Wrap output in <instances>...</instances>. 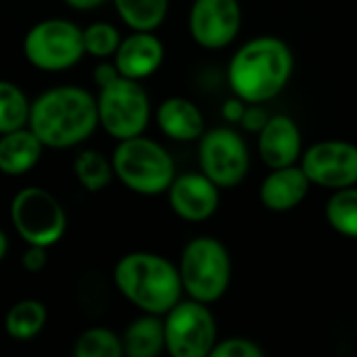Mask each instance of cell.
<instances>
[{
	"label": "cell",
	"mask_w": 357,
	"mask_h": 357,
	"mask_svg": "<svg viewBox=\"0 0 357 357\" xmlns=\"http://www.w3.org/2000/svg\"><path fill=\"white\" fill-rule=\"evenodd\" d=\"M27 126L46 149H73L98 128L96 96L73 84L48 88L33 98Z\"/></svg>",
	"instance_id": "obj_1"
},
{
	"label": "cell",
	"mask_w": 357,
	"mask_h": 357,
	"mask_svg": "<svg viewBox=\"0 0 357 357\" xmlns=\"http://www.w3.org/2000/svg\"><path fill=\"white\" fill-rule=\"evenodd\" d=\"M295 56L291 46L276 36H257L245 42L228 65V84L247 105L276 98L293 77Z\"/></svg>",
	"instance_id": "obj_2"
},
{
	"label": "cell",
	"mask_w": 357,
	"mask_h": 357,
	"mask_svg": "<svg viewBox=\"0 0 357 357\" xmlns=\"http://www.w3.org/2000/svg\"><path fill=\"white\" fill-rule=\"evenodd\" d=\"M113 282L123 299L142 314L155 316H165L184 293L178 266L151 251H132L123 255L115 264Z\"/></svg>",
	"instance_id": "obj_3"
},
{
	"label": "cell",
	"mask_w": 357,
	"mask_h": 357,
	"mask_svg": "<svg viewBox=\"0 0 357 357\" xmlns=\"http://www.w3.org/2000/svg\"><path fill=\"white\" fill-rule=\"evenodd\" d=\"M115 178L132 192L157 197L167 192L176 178V163L165 146L146 136L119 140L111 155Z\"/></svg>",
	"instance_id": "obj_4"
},
{
	"label": "cell",
	"mask_w": 357,
	"mask_h": 357,
	"mask_svg": "<svg viewBox=\"0 0 357 357\" xmlns=\"http://www.w3.org/2000/svg\"><path fill=\"white\" fill-rule=\"evenodd\" d=\"M178 270L184 293L207 305L226 295L232 278L230 253L224 243L213 236H197L188 241L180 255Z\"/></svg>",
	"instance_id": "obj_5"
},
{
	"label": "cell",
	"mask_w": 357,
	"mask_h": 357,
	"mask_svg": "<svg viewBox=\"0 0 357 357\" xmlns=\"http://www.w3.org/2000/svg\"><path fill=\"white\" fill-rule=\"evenodd\" d=\"M84 54V31L69 19H42L23 38V56L40 71L71 69Z\"/></svg>",
	"instance_id": "obj_6"
},
{
	"label": "cell",
	"mask_w": 357,
	"mask_h": 357,
	"mask_svg": "<svg viewBox=\"0 0 357 357\" xmlns=\"http://www.w3.org/2000/svg\"><path fill=\"white\" fill-rule=\"evenodd\" d=\"M8 215L25 245L50 249L67 230V213L61 201L42 186L21 188L10 201Z\"/></svg>",
	"instance_id": "obj_7"
},
{
	"label": "cell",
	"mask_w": 357,
	"mask_h": 357,
	"mask_svg": "<svg viewBox=\"0 0 357 357\" xmlns=\"http://www.w3.org/2000/svg\"><path fill=\"white\" fill-rule=\"evenodd\" d=\"M98 126L115 140L140 136L151 119V98L140 82L119 75L98 88Z\"/></svg>",
	"instance_id": "obj_8"
},
{
	"label": "cell",
	"mask_w": 357,
	"mask_h": 357,
	"mask_svg": "<svg viewBox=\"0 0 357 357\" xmlns=\"http://www.w3.org/2000/svg\"><path fill=\"white\" fill-rule=\"evenodd\" d=\"M165 351L174 357H207L218 343V326L207 303L180 299L165 314Z\"/></svg>",
	"instance_id": "obj_9"
},
{
	"label": "cell",
	"mask_w": 357,
	"mask_h": 357,
	"mask_svg": "<svg viewBox=\"0 0 357 357\" xmlns=\"http://www.w3.org/2000/svg\"><path fill=\"white\" fill-rule=\"evenodd\" d=\"M199 165L220 188H234L249 174L251 157L247 142L232 128L207 130L199 138Z\"/></svg>",
	"instance_id": "obj_10"
},
{
	"label": "cell",
	"mask_w": 357,
	"mask_h": 357,
	"mask_svg": "<svg viewBox=\"0 0 357 357\" xmlns=\"http://www.w3.org/2000/svg\"><path fill=\"white\" fill-rule=\"evenodd\" d=\"M301 169L312 184L331 190L357 184V144L347 140H322L301 155Z\"/></svg>",
	"instance_id": "obj_11"
},
{
	"label": "cell",
	"mask_w": 357,
	"mask_h": 357,
	"mask_svg": "<svg viewBox=\"0 0 357 357\" xmlns=\"http://www.w3.org/2000/svg\"><path fill=\"white\" fill-rule=\"evenodd\" d=\"M241 25L243 8L238 0H195L188 13L190 36L207 50L230 46L241 33Z\"/></svg>",
	"instance_id": "obj_12"
},
{
	"label": "cell",
	"mask_w": 357,
	"mask_h": 357,
	"mask_svg": "<svg viewBox=\"0 0 357 357\" xmlns=\"http://www.w3.org/2000/svg\"><path fill=\"white\" fill-rule=\"evenodd\" d=\"M220 186L211 182L203 172L176 174L167 188L172 211L186 222H205L220 207Z\"/></svg>",
	"instance_id": "obj_13"
},
{
	"label": "cell",
	"mask_w": 357,
	"mask_h": 357,
	"mask_svg": "<svg viewBox=\"0 0 357 357\" xmlns=\"http://www.w3.org/2000/svg\"><path fill=\"white\" fill-rule=\"evenodd\" d=\"M165 59V48L161 40L155 36V31H134L126 38H121L113 63L117 71L123 77L142 82L157 73V69L163 65Z\"/></svg>",
	"instance_id": "obj_14"
},
{
	"label": "cell",
	"mask_w": 357,
	"mask_h": 357,
	"mask_svg": "<svg viewBox=\"0 0 357 357\" xmlns=\"http://www.w3.org/2000/svg\"><path fill=\"white\" fill-rule=\"evenodd\" d=\"M259 157L270 167H287L301 161L303 155V138L301 130L289 115H274L259 130L257 140Z\"/></svg>",
	"instance_id": "obj_15"
},
{
	"label": "cell",
	"mask_w": 357,
	"mask_h": 357,
	"mask_svg": "<svg viewBox=\"0 0 357 357\" xmlns=\"http://www.w3.org/2000/svg\"><path fill=\"white\" fill-rule=\"evenodd\" d=\"M310 188H312L310 178L305 176L301 165L295 163V165L272 169L261 182L259 199L268 211L287 213L305 201V197L310 195Z\"/></svg>",
	"instance_id": "obj_16"
},
{
	"label": "cell",
	"mask_w": 357,
	"mask_h": 357,
	"mask_svg": "<svg viewBox=\"0 0 357 357\" xmlns=\"http://www.w3.org/2000/svg\"><path fill=\"white\" fill-rule=\"evenodd\" d=\"M157 126L167 138L178 142L199 140L205 134V117L201 109L184 96H172L159 105Z\"/></svg>",
	"instance_id": "obj_17"
},
{
	"label": "cell",
	"mask_w": 357,
	"mask_h": 357,
	"mask_svg": "<svg viewBox=\"0 0 357 357\" xmlns=\"http://www.w3.org/2000/svg\"><path fill=\"white\" fill-rule=\"evenodd\" d=\"M42 140L27 128L0 134V174L23 176L31 172L44 153Z\"/></svg>",
	"instance_id": "obj_18"
},
{
	"label": "cell",
	"mask_w": 357,
	"mask_h": 357,
	"mask_svg": "<svg viewBox=\"0 0 357 357\" xmlns=\"http://www.w3.org/2000/svg\"><path fill=\"white\" fill-rule=\"evenodd\" d=\"M123 356L157 357L165 351V324L161 316L142 314L132 320L121 335Z\"/></svg>",
	"instance_id": "obj_19"
},
{
	"label": "cell",
	"mask_w": 357,
	"mask_h": 357,
	"mask_svg": "<svg viewBox=\"0 0 357 357\" xmlns=\"http://www.w3.org/2000/svg\"><path fill=\"white\" fill-rule=\"evenodd\" d=\"M48 320V310L38 299H21L13 303L4 316V331L13 341L27 343L36 339Z\"/></svg>",
	"instance_id": "obj_20"
},
{
	"label": "cell",
	"mask_w": 357,
	"mask_h": 357,
	"mask_svg": "<svg viewBox=\"0 0 357 357\" xmlns=\"http://www.w3.org/2000/svg\"><path fill=\"white\" fill-rule=\"evenodd\" d=\"M119 19L134 31H155L167 17L169 0H113Z\"/></svg>",
	"instance_id": "obj_21"
},
{
	"label": "cell",
	"mask_w": 357,
	"mask_h": 357,
	"mask_svg": "<svg viewBox=\"0 0 357 357\" xmlns=\"http://www.w3.org/2000/svg\"><path fill=\"white\" fill-rule=\"evenodd\" d=\"M73 176L88 192H100L111 184L115 172L111 159L105 157L100 151L84 149L73 159Z\"/></svg>",
	"instance_id": "obj_22"
},
{
	"label": "cell",
	"mask_w": 357,
	"mask_h": 357,
	"mask_svg": "<svg viewBox=\"0 0 357 357\" xmlns=\"http://www.w3.org/2000/svg\"><path fill=\"white\" fill-rule=\"evenodd\" d=\"M324 215L335 232L357 238V184L335 190L326 201Z\"/></svg>",
	"instance_id": "obj_23"
},
{
	"label": "cell",
	"mask_w": 357,
	"mask_h": 357,
	"mask_svg": "<svg viewBox=\"0 0 357 357\" xmlns=\"http://www.w3.org/2000/svg\"><path fill=\"white\" fill-rule=\"evenodd\" d=\"M31 102L27 94L13 82L0 79V134L27 128Z\"/></svg>",
	"instance_id": "obj_24"
},
{
	"label": "cell",
	"mask_w": 357,
	"mask_h": 357,
	"mask_svg": "<svg viewBox=\"0 0 357 357\" xmlns=\"http://www.w3.org/2000/svg\"><path fill=\"white\" fill-rule=\"evenodd\" d=\"M73 356L75 357H121L123 343L121 337L109 328L92 326L77 335L73 341Z\"/></svg>",
	"instance_id": "obj_25"
},
{
	"label": "cell",
	"mask_w": 357,
	"mask_h": 357,
	"mask_svg": "<svg viewBox=\"0 0 357 357\" xmlns=\"http://www.w3.org/2000/svg\"><path fill=\"white\" fill-rule=\"evenodd\" d=\"M84 31V48L86 54L96 56V59H109L115 54L119 42H121V33L115 25L107 23V21H98L92 23L88 27L82 29Z\"/></svg>",
	"instance_id": "obj_26"
},
{
	"label": "cell",
	"mask_w": 357,
	"mask_h": 357,
	"mask_svg": "<svg viewBox=\"0 0 357 357\" xmlns=\"http://www.w3.org/2000/svg\"><path fill=\"white\" fill-rule=\"evenodd\" d=\"M264 349L245 337H228L224 341H218L209 357H264Z\"/></svg>",
	"instance_id": "obj_27"
},
{
	"label": "cell",
	"mask_w": 357,
	"mask_h": 357,
	"mask_svg": "<svg viewBox=\"0 0 357 357\" xmlns=\"http://www.w3.org/2000/svg\"><path fill=\"white\" fill-rule=\"evenodd\" d=\"M21 266L29 274H40L48 266V249L46 247H36L27 245V249L21 255Z\"/></svg>",
	"instance_id": "obj_28"
},
{
	"label": "cell",
	"mask_w": 357,
	"mask_h": 357,
	"mask_svg": "<svg viewBox=\"0 0 357 357\" xmlns=\"http://www.w3.org/2000/svg\"><path fill=\"white\" fill-rule=\"evenodd\" d=\"M268 119H270V115H268L259 105H247L241 123H243L249 132H259V130L266 126Z\"/></svg>",
	"instance_id": "obj_29"
},
{
	"label": "cell",
	"mask_w": 357,
	"mask_h": 357,
	"mask_svg": "<svg viewBox=\"0 0 357 357\" xmlns=\"http://www.w3.org/2000/svg\"><path fill=\"white\" fill-rule=\"evenodd\" d=\"M119 75H121V73L117 71L115 63H109V61H100V63L94 67V71H92V79H94V84H96L98 88L111 84V82L117 79Z\"/></svg>",
	"instance_id": "obj_30"
},
{
	"label": "cell",
	"mask_w": 357,
	"mask_h": 357,
	"mask_svg": "<svg viewBox=\"0 0 357 357\" xmlns=\"http://www.w3.org/2000/svg\"><path fill=\"white\" fill-rule=\"evenodd\" d=\"M245 109H247V102H245V100H241L238 96H234V98L226 100V105L222 107V115H224L228 121H241V119H243Z\"/></svg>",
	"instance_id": "obj_31"
},
{
	"label": "cell",
	"mask_w": 357,
	"mask_h": 357,
	"mask_svg": "<svg viewBox=\"0 0 357 357\" xmlns=\"http://www.w3.org/2000/svg\"><path fill=\"white\" fill-rule=\"evenodd\" d=\"M102 2H107V0H65V4L71 6L73 10H94Z\"/></svg>",
	"instance_id": "obj_32"
},
{
	"label": "cell",
	"mask_w": 357,
	"mask_h": 357,
	"mask_svg": "<svg viewBox=\"0 0 357 357\" xmlns=\"http://www.w3.org/2000/svg\"><path fill=\"white\" fill-rule=\"evenodd\" d=\"M6 253H8V238H6L4 230L0 228V261L6 257Z\"/></svg>",
	"instance_id": "obj_33"
}]
</instances>
